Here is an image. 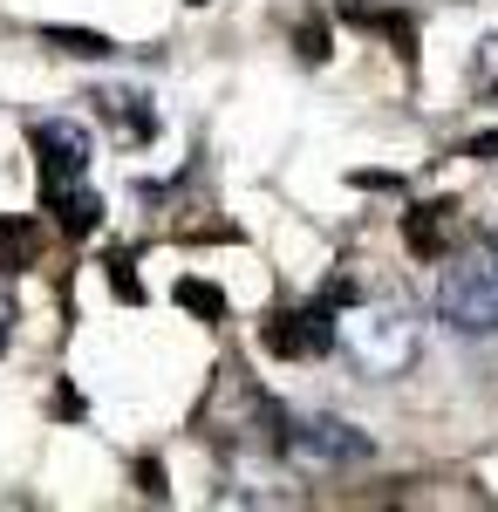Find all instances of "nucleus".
Returning <instances> with one entry per match:
<instances>
[{
	"instance_id": "nucleus-3",
	"label": "nucleus",
	"mask_w": 498,
	"mask_h": 512,
	"mask_svg": "<svg viewBox=\"0 0 498 512\" xmlns=\"http://www.w3.org/2000/svg\"><path fill=\"white\" fill-rule=\"evenodd\" d=\"M28 144H35L41 185H76V178H89L96 137H89V130H82L76 117H41L35 130H28Z\"/></svg>"
},
{
	"instance_id": "nucleus-8",
	"label": "nucleus",
	"mask_w": 498,
	"mask_h": 512,
	"mask_svg": "<svg viewBox=\"0 0 498 512\" xmlns=\"http://www.w3.org/2000/svg\"><path fill=\"white\" fill-rule=\"evenodd\" d=\"M444 226H451V205H410V219H403L410 253H417V260H437V253H444Z\"/></svg>"
},
{
	"instance_id": "nucleus-5",
	"label": "nucleus",
	"mask_w": 498,
	"mask_h": 512,
	"mask_svg": "<svg viewBox=\"0 0 498 512\" xmlns=\"http://www.w3.org/2000/svg\"><path fill=\"white\" fill-rule=\"evenodd\" d=\"M328 342H335V308H328V301L267 315V328H260V349L267 355H321Z\"/></svg>"
},
{
	"instance_id": "nucleus-6",
	"label": "nucleus",
	"mask_w": 498,
	"mask_h": 512,
	"mask_svg": "<svg viewBox=\"0 0 498 512\" xmlns=\"http://www.w3.org/2000/svg\"><path fill=\"white\" fill-rule=\"evenodd\" d=\"M41 205L55 212V226L69 239H89L96 219H103V198L89 192V178H76V185H41Z\"/></svg>"
},
{
	"instance_id": "nucleus-1",
	"label": "nucleus",
	"mask_w": 498,
	"mask_h": 512,
	"mask_svg": "<svg viewBox=\"0 0 498 512\" xmlns=\"http://www.w3.org/2000/svg\"><path fill=\"white\" fill-rule=\"evenodd\" d=\"M335 349L362 369V376H376V383H396V376H410L423 355V321L403 308V301H355L335 315Z\"/></svg>"
},
{
	"instance_id": "nucleus-14",
	"label": "nucleus",
	"mask_w": 498,
	"mask_h": 512,
	"mask_svg": "<svg viewBox=\"0 0 498 512\" xmlns=\"http://www.w3.org/2000/svg\"><path fill=\"white\" fill-rule=\"evenodd\" d=\"M492 246H498V233H492Z\"/></svg>"
},
{
	"instance_id": "nucleus-11",
	"label": "nucleus",
	"mask_w": 498,
	"mask_h": 512,
	"mask_svg": "<svg viewBox=\"0 0 498 512\" xmlns=\"http://www.w3.org/2000/svg\"><path fill=\"white\" fill-rule=\"evenodd\" d=\"M48 48H62V55H116L110 35H82V28H48Z\"/></svg>"
},
{
	"instance_id": "nucleus-9",
	"label": "nucleus",
	"mask_w": 498,
	"mask_h": 512,
	"mask_svg": "<svg viewBox=\"0 0 498 512\" xmlns=\"http://www.w3.org/2000/svg\"><path fill=\"white\" fill-rule=\"evenodd\" d=\"M35 253H41V226L35 219H0V274L35 267Z\"/></svg>"
},
{
	"instance_id": "nucleus-12",
	"label": "nucleus",
	"mask_w": 498,
	"mask_h": 512,
	"mask_svg": "<svg viewBox=\"0 0 498 512\" xmlns=\"http://www.w3.org/2000/svg\"><path fill=\"white\" fill-rule=\"evenodd\" d=\"M464 158H485V164H492V158H498V130H485V137H471V144H464Z\"/></svg>"
},
{
	"instance_id": "nucleus-2",
	"label": "nucleus",
	"mask_w": 498,
	"mask_h": 512,
	"mask_svg": "<svg viewBox=\"0 0 498 512\" xmlns=\"http://www.w3.org/2000/svg\"><path fill=\"white\" fill-rule=\"evenodd\" d=\"M430 308H437L444 328H458V335H498V246H478V253L444 260Z\"/></svg>"
},
{
	"instance_id": "nucleus-7",
	"label": "nucleus",
	"mask_w": 498,
	"mask_h": 512,
	"mask_svg": "<svg viewBox=\"0 0 498 512\" xmlns=\"http://www.w3.org/2000/svg\"><path fill=\"white\" fill-rule=\"evenodd\" d=\"M96 103H103V117H110L130 144H151L157 137V110H151L144 89H96Z\"/></svg>"
},
{
	"instance_id": "nucleus-10",
	"label": "nucleus",
	"mask_w": 498,
	"mask_h": 512,
	"mask_svg": "<svg viewBox=\"0 0 498 512\" xmlns=\"http://www.w3.org/2000/svg\"><path fill=\"white\" fill-rule=\"evenodd\" d=\"M178 308H192L198 321H226V287H212V280H178Z\"/></svg>"
},
{
	"instance_id": "nucleus-13",
	"label": "nucleus",
	"mask_w": 498,
	"mask_h": 512,
	"mask_svg": "<svg viewBox=\"0 0 498 512\" xmlns=\"http://www.w3.org/2000/svg\"><path fill=\"white\" fill-rule=\"evenodd\" d=\"M7 342H14V301L0 294V355H7Z\"/></svg>"
},
{
	"instance_id": "nucleus-4",
	"label": "nucleus",
	"mask_w": 498,
	"mask_h": 512,
	"mask_svg": "<svg viewBox=\"0 0 498 512\" xmlns=\"http://www.w3.org/2000/svg\"><path fill=\"white\" fill-rule=\"evenodd\" d=\"M280 451L287 458H301V465H362L376 444L355 431V424H342V417H307V424H287V437H280Z\"/></svg>"
}]
</instances>
